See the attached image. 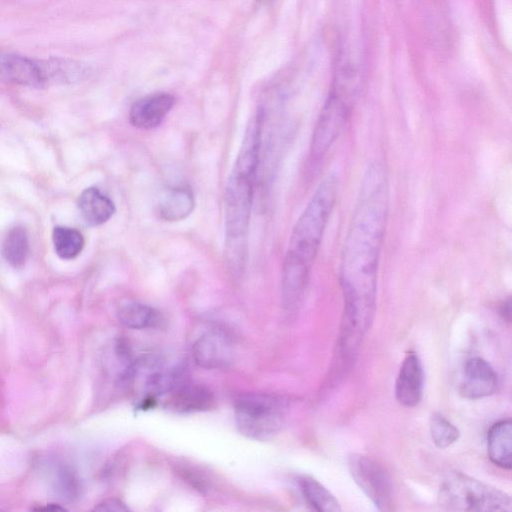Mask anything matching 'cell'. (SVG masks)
I'll return each instance as SVG.
<instances>
[{"label":"cell","mask_w":512,"mask_h":512,"mask_svg":"<svg viewBox=\"0 0 512 512\" xmlns=\"http://www.w3.org/2000/svg\"><path fill=\"white\" fill-rule=\"evenodd\" d=\"M389 202L387 169L381 161L375 160L362 177L340 265L344 298L340 346L348 353L356 351L373 321Z\"/></svg>","instance_id":"cell-1"},{"label":"cell","mask_w":512,"mask_h":512,"mask_svg":"<svg viewBox=\"0 0 512 512\" xmlns=\"http://www.w3.org/2000/svg\"><path fill=\"white\" fill-rule=\"evenodd\" d=\"M338 190V176L327 174L293 227L282 270V299L288 311L295 310L303 298Z\"/></svg>","instance_id":"cell-2"},{"label":"cell","mask_w":512,"mask_h":512,"mask_svg":"<svg viewBox=\"0 0 512 512\" xmlns=\"http://www.w3.org/2000/svg\"><path fill=\"white\" fill-rule=\"evenodd\" d=\"M263 114L250 119L241 148L227 180L224 196L225 254L234 275L243 271L247 256V239L260 158Z\"/></svg>","instance_id":"cell-3"},{"label":"cell","mask_w":512,"mask_h":512,"mask_svg":"<svg viewBox=\"0 0 512 512\" xmlns=\"http://www.w3.org/2000/svg\"><path fill=\"white\" fill-rule=\"evenodd\" d=\"M439 506L449 511H511V497L504 491L462 472L448 473L438 492Z\"/></svg>","instance_id":"cell-4"},{"label":"cell","mask_w":512,"mask_h":512,"mask_svg":"<svg viewBox=\"0 0 512 512\" xmlns=\"http://www.w3.org/2000/svg\"><path fill=\"white\" fill-rule=\"evenodd\" d=\"M357 91L334 83L314 127L310 158L322 161L340 136L352 110Z\"/></svg>","instance_id":"cell-5"},{"label":"cell","mask_w":512,"mask_h":512,"mask_svg":"<svg viewBox=\"0 0 512 512\" xmlns=\"http://www.w3.org/2000/svg\"><path fill=\"white\" fill-rule=\"evenodd\" d=\"M286 404L268 394H246L235 401L238 430L251 439L267 440L281 429Z\"/></svg>","instance_id":"cell-6"},{"label":"cell","mask_w":512,"mask_h":512,"mask_svg":"<svg viewBox=\"0 0 512 512\" xmlns=\"http://www.w3.org/2000/svg\"><path fill=\"white\" fill-rule=\"evenodd\" d=\"M348 468L352 478L377 509L388 511L392 506V485L384 468L374 459L351 454Z\"/></svg>","instance_id":"cell-7"},{"label":"cell","mask_w":512,"mask_h":512,"mask_svg":"<svg viewBox=\"0 0 512 512\" xmlns=\"http://www.w3.org/2000/svg\"><path fill=\"white\" fill-rule=\"evenodd\" d=\"M497 373L491 364L481 357H472L465 363L460 382V394L470 400L492 395L497 388Z\"/></svg>","instance_id":"cell-8"},{"label":"cell","mask_w":512,"mask_h":512,"mask_svg":"<svg viewBox=\"0 0 512 512\" xmlns=\"http://www.w3.org/2000/svg\"><path fill=\"white\" fill-rule=\"evenodd\" d=\"M192 356L197 365L206 369L226 367L233 357L231 340L221 331L207 332L195 341Z\"/></svg>","instance_id":"cell-9"},{"label":"cell","mask_w":512,"mask_h":512,"mask_svg":"<svg viewBox=\"0 0 512 512\" xmlns=\"http://www.w3.org/2000/svg\"><path fill=\"white\" fill-rule=\"evenodd\" d=\"M423 387L424 371L421 360L415 352H410L403 359L396 378V400L404 407H415L422 399Z\"/></svg>","instance_id":"cell-10"},{"label":"cell","mask_w":512,"mask_h":512,"mask_svg":"<svg viewBox=\"0 0 512 512\" xmlns=\"http://www.w3.org/2000/svg\"><path fill=\"white\" fill-rule=\"evenodd\" d=\"M175 97L160 92L144 96L135 101L129 111L130 124L141 130L159 126L175 104Z\"/></svg>","instance_id":"cell-11"},{"label":"cell","mask_w":512,"mask_h":512,"mask_svg":"<svg viewBox=\"0 0 512 512\" xmlns=\"http://www.w3.org/2000/svg\"><path fill=\"white\" fill-rule=\"evenodd\" d=\"M195 207V197L188 185L167 187L158 200L160 217L169 222L181 221L187 218Z\"/></svg>","instance_id":"cell-12"},{"label":"cell","mask_w":512,"mask_h":512,"mask_svg":"<svg viewBox=\"0 0 512 512\" xmlns=\"http://www.w3.org/2000/svg\"><path fill=\"white\" fill-rule=\"evenodd\" d=\"M166 406L176 412L191 413L210 409L213 404V395L206 387L183 382L172 392Z\"/></svg>","instance_id":"cell-13"},{"label":"cell","mask_w":512,"mask_h":512,"mask_svg":"<svg viewBox=\"0 0 512 512\" xmlns=\"http://www.w3.org/2000/svg\"><path fill=\"white\" fill-rule=\"evenodd\" d=\"M78 208L82 218L90 226L106 223L116 210L113 201L96 187H88L81 192Z\"/></svg>","instance_id":"cell-14"},{"label":"cell","mask_w":512,"mask_h":512,"mask_svg":"<svg viewBox=\"0 0 512 512\" xmlns=\"http://www.w3.org/2000/svg\"><path fill=\"white\" fill-rule=\"evenodd\" d=\"M487 454L491 462L503 469L512 466V422L504 419L496 422L487 434Z\"/></svg>","instance_id":"cell-15"},{"label":"cell","mask_w":512,"mask_h":512,"mask_svg":"<svg viewBox=\"0 0 512 512\" xmlns=\"http://www.w3.org/2000/svg\"><path fill=\"white\" fill-rule=\"evenodd\" d=\"M39 63L45 84L78 82L90 74L88 65L73 59L51 57L39 60Z\"/></svg>","instance_id":"cell-16"},{"label":"cell","mask_w":512,"mask_h":512,"mask_svg":"<svg viewBox=\"0 0 512 512\" xmlns=\"http://www.w3.org/2000/svg\"><path fill=\"white\" fill-rule=\"evenodd\" d=\"M300 490L311 509L319 512H339L342 510L336 497L318 480L311 476L299 479Z\"/></svg>","instance_id":"cell-17"},{"label":"cell","mask_w":512,"mask_h":512,"mask_svg":"<svg viewBox=\"0 0 512 512\" xmlns=\"http://www.w3.org/2000/svg\"><path fill=\"white\" fill-rule=\"evenodd\" d=\"M30 253L29 239L26 229L21 225L11 227L2 242L4 259L14 268H21L28 260Z\"/></svg>","instance_id":"cell-18"},{"label":"cell","mask_w":512,"mask_h":512,"mask_svg":"<svg viewBox=\"0 0 512 512\" xmlns=\"http://www.w3.org/2000/svg\"><path fill=\"white\" fill-rule=\"evenodd\" d=\"M118 319L131 329H145L160 322V314L149 305L139 302H127L118 309Z\"/></svg>","instance_id":"cell-19"},{"label":"cell","mask_w":512,"mask_h":512,"mask_svg":"<svg viewBox=\"0 0 512 512\" xmlns=\"http://www.w3.org/2000/svg\"><path fill=\"white\" fill-rule=\"evenodd\" d=\"M52 239L56 254L64 260L74 259L84 247L83 235L74 228L56 226L53 229Z\"/></svg>","instance_id":"cell-20"},{"label":"cell","mask_w":512,"mask_h":512,"mask_svg":"<svg viewBox=\"0 0 512 512\" xmlns=\"http://www.w3.org/2000/svg\"><path fill=\"white\" fill-rule=\"evenodd\" d=\"M429 431L434 445L439 449L450 447L460 437L459 429L438 412L430 416Z\"/></svg>","instance_id":"cell-21"},{"label":"cell","mask_w":512,"mask_h":512,"mask_svg":"<svg viewBox=\"0 0 512 512\" xmlns=\"http://www.w3.org/2000/svg\"><path fill=\"white\" fill-rule=\"evenodd\" d=\"M94 510L101 512H126L130 509L119 499L109 498L99 503Z\"/></svg>","instance_id":"cell-22"},{"label":"cell","mask_w":512,"mask_h":512,"mask_svg":"<svg viewBox=\"0 0 512 512\" xmlns=\"http://www.w3.org/2000/svg\"><path fill=\"white\" fill-rule=\"evenodd\" d=\"M6 53L0 52V77L3 76L4 62H5Z\"/></svg>","instance_id":"cell-23"}]
</instances>
